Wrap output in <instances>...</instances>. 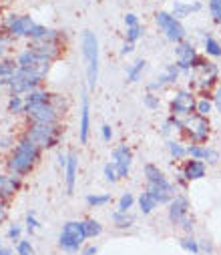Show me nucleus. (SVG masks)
I'll return each mask as SVG.
<instances>
[{"label":"nucleus","instance_id":"1","mask_svg":"<svg viewBox=\"0 0 221 255\" xmlns=\"http://www.w3.org/2000/svg\"><path fill=\"white\" fill-rule=\"evenodd\" d=\"M37 159H39V147L32 143L30 139L24 137L19 143V147H16L14 155L10 157L8 169H10V171H14L16 175H24V173H28L32 169V165H35Z\"/></svg>","mask_w":221,"mask_h":255},{"label":"nucleus","instance_id":"2","mask_svg":"<svg viewBox=\"0 0 221 255\" xmlns=\"http://www.w3.org/2000/svg\"><path fill=\"white\" fill-rule=\"evenodd\" d=\"M82 55L87 60V77H89V87L95 89L97 78H99V40L95 32L84 30L82 32Z\"/></svg>","mask_w":221,"mask_h":255},{"label":"nucleus","instance_id":"3","mask_svg":"<svg viewBox=\"0 0 221 255\" xmlns=\"http://www.w3.org/2000/svg\"><path fill=\"white\" fill-rule=\"evenodd\" d=\"M84 239H87V235H84V229H82V221H69V223H64L62 231H60L59 245L64 251L75 253L82 245Z\"/></svg>","mask_w":221,"mask_h":255},{"label":"nucleus","instance_id":"4","mask_svg":"<svg viewBox=\"0 0 221 255\" xmlns=\"http://www.w3.org/2000/svg\"><path fill=\"white\" fill-rule=\"evenodd\" d=\"M26 139H30L32 143H35L39 149L40 147H55L59 143V129L57 125H40V123H35V127H32L28 133H26Z\"/></svg>","mask_w":221,"mask_h":255},{"label":"nucleus","instance_id":"5","mask_svg":"<svg viewBox=\"0 0 221 255\" xmlns=\"http://www.w3.org/2000/svg\"><path fill=\"white\" fill-rule=\"evenodd\" d=\"M155 20L159 24V28L165 32V37L171 40V42H181L185 39V28L179 22V19H175L173 14L169 12H157L155 14Z\"/></svg>","mask_w":221,"mask_h":255},{"label":"nucleus","instance_id":"6","mask_svg":"<svg viewBox=\"0 0 221 255\" xmlns=\"http://www.w3.org/2000/svg\"><path fill=\"white\" fill-rule=\"evenodd\" d=\"M24 111L30 115L35 123L40 125H55L57 123V109L46 100V103H35V105H24Z\"/></svg>","mask_w":221,"mask_h":255},{"label":"nucleus","instance_id":"7","mask_svg":"<svg viewBox=\"0 0 221 255\" xmlns=\"http://www.w3.org/2000/svg\"><path fill=\"white\" fill-rule=\"evenodd\" d=\"M113 159H115V169H117V175L119 177H127L129 169H131V161H133V155L127 145H121L113 151Z\"/></svg>","mask_w":221,"mask_h":255},{"label":"nucleus","instance_id":"8","mask_svg":"<svg viewBox=\"0 0 221 255\" xmlns=\"http://www.w3.org/2000/svg\"><path fill=\"white\" fill-rule=\"evenodd\" d=\"M175 53H177V66H179V71L191 69V66H193V60L197 59L195 48H193L189 42H183V40H181V42H177Z\"/></svg>","mask_w":221,"mask_h":255},{"label":"nucleus","instance_id":"9","mask_svg":"<svg viewBox=\"0 0 221 255\" xmlns=\"http://www.w3.org/2000/svg\"><path fill=\"white\" fill-rule=\"evenodd\" d=\"M6 26L14 37H28L32 26H35V20L30 16H10L6 20Z\"/></svg>","mask_w":221,"mask_h":255},{"label":"nucleus","instance_id":"10","mask_svg":"<svg viewBox=\"0 0 221 255\" xmlns=\"http://www.w3.org/2000/svg\"><path fill=\"white\" fill-rule=\"evenodd\" d=\"M195 109V100H193V95L191 93H177L175 100L171 103V111L175 115H191V111Z\"/></svg>","mask_w":221,"mask_h":255},{"label":"nucleus","instance_id":"11","mask_svg":"<svg viewBox=\"0 0 221 255\" xmlns=\"http://www.w3.org/2000/svg\"><path fill=\"white\" fill-rule=\"evenodd\" d=\"M89 129H91V105H89V97L82 95V105H80V143L82 145L89 141Z\"/></svg>","mask_w":221,"mask_h":255},{"label":"nucleus","instance_id":"12","mask_svg":"<svg viewBox=\"0 0 221 255\" xmlns=\"http://www.w3.org/2000/svg\"><path fill=\"white\" fill-rule=\"evenodd\" d=\"M187 207H189V203H187V197L175 195V197L171 199V205H169V219H171L173 223H179V221L187 215Z\"/></svg>","mask_w":221,"mask_h":255},{"label":"nucleus","instance_id":"13","mask_svg":"<svg viewBox=\"0 0 221 255\" xmlns=\"http://www.w3.org/2000/svg\"><path fill=\"white\" fill-rule=\"evenodd\" d=\"M66 191L69 195L75 191V181H77V169H79V159L75 153H71L69 157H66Z\"/></svg>","mask_w":221,"mask_h":255},{"label":"nucleus","instance_id":"14","mask_svg":"<svg viewBox=\"0 0 221 255\" xmlns=\"http://www.w3.org/2000/svg\"><path fill=\"white\" fill-rule=\"evenodd\" d=\"M203 175H205V163L199 161V159H193L187 163L185 171H183V177L187 181H195V179H201Z\"/></svg>","mask_w":221,"mask_h":255},{"label":"nucleus","instance_id":"15","mask_svg":"<svg viewBox=\"0 0 221 255\" xmlns=\"http://www.w3.org/2000/svg\"><path fill=\"white\" fill-rule=\"evenodd\" d=\"M145 177H147L149 183H155V185H161V187H169V185H171V183L165 179L161 169L155 167V165H145Z\"/></svg>","mask_w":221,"mask_h":255},{"label":"nucleus","instance_id":"16","mask_svg":"<svg viewBox=\"0 0 221 255\" xmlns=\"http://www.w3.org/2000/svg\"><path fill=\"white\" fill-rule=\"evenodd\" d=\"M16 189H19V179L0 175V197H10Z\"/></svg>","mask_w":221,"mask_h":255},{"label":"nucleus","instance_id":"17","mask_svg":"<svg viewBox=\"0 0 221 255\" xmlns=\"http://www.w3.org/2000/svg\"><path fill=\"white\" fill-rule=\"evenodd\" d=\"M177 77H179V66H177V64H175V66H169L167 73L157 78V82L149 84V89H157V87H163V84H167V82H175Z\"/></svg>","mask_w":221,"mask_h":255},{"label":"nucleus","instance_id":"18","mask_svg":"<svg viewBox=\"0 0 221 255\" xmlns=\"http://www.w3.org/2000/svg\"><path fill=\"white\" fill-rule=\"evenodd\" d=\"M19 66H22V69H30V66H37V64H40V62H44V60H40L32 50L28 48V50H24V53L19 57Z\"/></svg>","mask_w":221,"mask_h":255},{"label":"nucleus","instance_id":"19","mask_svg":"<svg viewBox=\"0 0 221 255\" xmlns=\"http://www.w3.org/2000/svg\"><path fill=\"white\" fill-rule=\"evenodd\" d=\"M195 10H201V4H183V2H177L173 4V16L175 19H183L189 12H195Z\"/></svg>","mask_w":221,"mask_h":255},{"label":"nucleus","instance_id":"20","mask_svg":"<svg viewBox=\"0 0 221 255\" xmlns=\"http://www.w3.org/2000/svg\"><path fill=\"white\" fill-rule=\"evenodd\" d=\"M82 229H84V235L87 237H97V235H100V231H103V225H100L99 221L89 219V221H82Z\"/></svg>","mask_w":221,"mask_h":255},{"label":"nucleus","instance_id":"21","mask_svg":"<svg viewBox=\"0 0 221 255\" xmlns=\"http://www.w3.org/2000/svg\"><path fill=\"white\" fill-rule=\"evenodd\" d=\"M48 100V95L44 91H30L26 97H24V105H35V103H46Z\"/></svg>","mask_w":221,"mask_h":255},{"label":"nucleus","instance_id":"22","mask_svg":"<svg viewBox=\"0 0 221 255\" xmlns=\"http://www.w3.org/2000/svg\"><path fill=\"white\" fill-rule=\"evenodd\" d=\"M139 205H141V211L147 215V213H151L153 209L157 207V201H155V199H153V197H151V195L145 191V193L141 195V199H139Z\"/></svg>","mask_w":221,"mask_h":255},{"label":"nucleus","instance_id":"23","mask_svg":"<svg viewBox=\"0 0 221 255\" xmlns=\"http://www.w3.org/2000/svg\"><path fill=\"white\" fill-rule=\"evenodd\" d=\"M16 71H19V62H14V60H2L0 62V77H12Z\"/></svg>","mask_w":221,"mask_h":255},{"label":"nucleus","instance_id":"24","mask_svg":"<svg viewBox=\"0 0 221 255\" xmlns=\"http://www.w3.org/2000/svg\"><path fill=\"white\" fill-rule=\"evenodd\" d=\"M145 60H137V62H135L133 66H131V69L127 71V78H129V82H137L139 80V75H141V71L145 69Z\"/></svg>","mask_w":221,"mask_h":255},{"label":"nucleus","instance_id":"25","mask_svg":"<svg viewBox=\"0 0 221 255\" xmlns=\"http://www.w3.org/2000/svg\"><path fill=\"white\" fill-rule=\"evenodd\" d=\"M113 221L117 227H131L133 225V217H129L127 213H121V211L113 213Z\"/></svg>","mask_w":221,"mask_h":255},{"label":"nucleus","instance_id":"26","mask_svg":"<svg viewBox=\"0 0 221 255\" xmlns=\"http://www.w3.org/2000/svg\"><path fill=\"white\" fill-rule=\"evenodd\" d=\"M50 32H53V30H48L46 26H40V24H35V26H32V30H30V39H35V40H40V39H46L48 35H50Z\"/></svg>","mask_w":221,"mask_h":255},{"label":"nucleus","instance_id":"27","mask_svg":"<svg viewBox=\"0 0 221 255\" xmlns=\"http://www.w3.org/2000/svg\"><path fill=\"white\" fill-rule=\"evenodd\" d=\"M133 203H135V197L131 195V193H125L121 199H119V211H121V213H127L131 207H133Z\"/></svg>","mask_w":221,"mask_h":255},{"label":"nucleus","instance_id":"28","mask_svg":"<svg viewBox=\"0 0 221 255\" xmlns=\"http://www.w3.org/2000/svg\"><path fill=\"white\" fill-rule=\"evenodd\" d=\"M205 50H207V55H211V57H221V46L211 37L205 39Z\"/></svg>","mask_w":221,"mask_h":255},{"label":"nucleus","instance_id":"29","mask_svg":"<svg viewBox=\"0 0 221 255\" xmlns=\"http://www.w3.org/2000/svg\"><path fill=\"white\" fill-rule=\"evenodd\" d=\"M8 111H10V113H22V111H24V100H22V97L14 95V97L10 98V103H8Z\"/></svg>","mask_w":221,"mask_h":255},{"label":"nucleus","instance_id":"30","mask_svg":"<svg viewBox=\"0 0 221 255\" xmlns=\"http://www.w3.org/2000/svg\"><path fill=\"white\" fill-rule=\"evenodd\" d=\"M111 201V195H89L87 203L91 207H99V205H105V203Z\"/></svg>","mask_w":221,"mask_h":255},{"label":"nucleus","instance_id":"31","mask_svg":"<svg viewBox=\"0 0 221 255\" xmlns=\"http://www.w3.org/2000/svg\"><path fill=\"white\" fill-rule=\"evenodd\" d=\"M169 153L175 157V159H181V157H185L187 155V149L185 147H181L179 143H175V141H169Z\"/></svg>","mask_w":221,"mask_h":255},{"label":"nucleus","instance_id":"32","mask_svg":"<svg viewBox=\"0 0 221 255\" xmlns=\"http://www.w3.org/2000/svg\"><path fill=\"white\" fill-rule=\"evenodd\" d=\"M205 149H207V147H199V145H191L189 149H187V155H191L193 159H199V161H203V159H205Z\"/></svg>","mask_w":221,"mask_h":255},{"label":"nucleus","instance_id":"33","mask_svg":"<svg viewBox=\"0 0 221 255\" xmlns=\"http://www.w3.org/2000/svg\"><path fill=\"white\" fill-rule=\"evenodd\" d=\"M181 247L191 251V253H199V243L193 239V237H185V239L181 241Z\"/></svg>","mask_w":221,"mask_h":255},{"label":"nucleus","instance_id":"34","mask_svg":"<svg viewBox=\"0 0 221 255\" xmlns=\"http://www.w3.org/2000/svg\"><path fill=\"white\" fill-rule=\"evenodd\" d=\"M141 35H143V30H141L139 24H137V26H129V28H127V42H135Z\"/></svg>","mask_w":221,"mask_h":255},{"label":"nucleus","instance_id":"35","mask_svg":"<svg viewBox=\"0 0 221 255\" xmlns=\"http://www.w3.org/2000/svg\"><path fill=\"white\" fill-rule=\"evenodd\" d=\"M105 179L111 181V183H115V181L119 179L117 169H115V163H107V165H105Z\"/></svg>","mask_w":221,"mask_h":255},{"label":"nucleus","instance_id":"36","mask_svg":"<svg viewBox=\"0 0 221 255\" xmlns=\"http://www.w3.org/2000/svg\"><path fill=\"white\" fill-rule=\"evenodd\" d=\"M195 109H197V115H203V117H207V113L211 111V103L207 98H203V100H199V103L195 105Z\"/></svg>","mask_w":221,"mask_h":255},{"label":"nucleus","instance_id":"37","mask_svg":"<svg viewBox=\"0 0 221 255\" xmlns=\"http://www.w3.org/2000/svg\"><path fill=\"white\" fill-rule=\"evenodd\" d=\"M16 251H19V255H35V249H32L30 241H19Z\"/></svg>","mask_w":221,"mask_h":255},{"label":"nucleus","instance_id":"38","mask_svg":"<svg viewBox=\"0 0 221 255\" xmlns=\"http://www.w3.org/2000/svg\"><path fill=\"white\" fill-rule=\"evenodd\" d=\"M143 103L147 109H159V98L155 95H145L143 97Z\"/></svg>","mask_w":221,"mask_h":255},{"label":"nucleus","instance_id":"39","mask_svg":"<svg viewBox=\"0 0 221 255\" xmlns=\"http://www.w3.org/2000/svg\"><path fill=\"white\" fill-rule=\"evenodd\" d=\"M209 10H211V16H213V20L215 22H221V4L219 2H209Z\"/></svg>","mask_w":221,"mask_h":255},{"label":"nucleus","instance_id":"40","mask_svg":"<svg viewBox=\"0 0 221 255\" xmlns=\"http://www.w3.org/2000/svg\"><path fill=\"white\" fill-rule=\"evenodd\" d=\"M26 225H28V229H39L40 227V223L35 219V215H32V213H28V217H26Z\"/></svg>","mask_w":221,"mask_h":255},{"label":"nucleus","instance_id":"41","mask_svg":"<svg viewBox=\"0 0 221 255\" xmlns=\"http://www.w3.org/2000/svg\"><path fill=\"white\" fill-rule=\"evenodd\" d=\"M205 159L209 161V163H217V159H219V155L213 151V149H205Z\"/></svg>","mask_w":221,"mask_h":255},{"label":"nucleus","instance_id":"42","mask_svg":"<svg viewBox=\"0 0 221 255\" xmlns=\"http://www.w3.org/2000/svg\"><path fill=\"white\" fill-rule=\"evenodd\" d=\"M125 24H127V28H129V26H137V24H139L137 16H135V14H127V16H125Z\"/></svg>","mask_w":221,"mask_h":255},{"label":"nucleus","instance_id":"43","mask_svg":"<svg viewBox=\"0 0 221 255\" xmlns=\"http://www.w3.org/2000/svg\"><path fill=\"white\" fill-rule=\"evenodd\" d=\"M20 231H22V229H20L19 225H14V227L8 229V237H10V239H19V237H20Z\"/></svg>","mask_w":221,"mask_h":255},{"label":"nucleus","instance_id":"44","mask_svg":"<svg viewBox=\"0 0 221 255\" xmlns=\"http://www.w3.org/2000/svg\"><path fill=\"white\" fill-rule=\"evenodd\" d=\"M100 133H103V139H105V141H111V137H113V129H111L109 125H103Z\"/></svg>","mask_w":221,"mask_h":255},{"label":"nucleus","instance_id":"45","mask_svg":"<svg viewBox=\"0 0 221 255\" xmlns=\"http://www.w3.org/2000/svg\"><path fill=\"white\" fill-rule=\"evenodd\" d=\"M179 223H181V227H183L185 231H191V227H193V223H191V219L187 217V215H185V217H183V219L179 221Z\"/></svg>","mask_w":221,"mask_h":255},{"label":"nucleus","instance_id":"46","mask_svg":"<svg viewBox=\"0 0 221 255\" xmlns=\"http://www.w3.org/2000/svg\"><path fill=\"white\" fill-rule=\"evenodd\" d=\"M4 219H6V205H4L2 197H0V221H4Z\"/></svg>","mask_w":221,"mask_h":255},{"label":"nucleus","instance_id":"47","mask_svg":"<svg viewBox=\"0 0 221 255\" xmlns=\"http://www.w3.org/2000/svg\"><path fill=\"white\" fill-rule=\"evenodd\" d=\"M215 107H217V111L221 113V89H217V93H215Z\"/></svg>","mask_w":221,"mask_h":255},{"label":"nucleus","instance_id":"48","mask_svg":"<svg viewBox=\"0 0 221 255\" xmlns=\"http://www.w3.org/2000/svg\"><path fill=\"white\" fill-rule=\"evenodd\" d=\"M131 50H133V42H125V48H123V55L131 53Z\"/></svg>","mask_w":221,"mask_h":255},{"label":"nucleus","instance_id":"49","mask_svg":"<svg viewBox=\"0 0 221 255\" xmlns=\"http://www.w3.org/2000/svg\"><path fill=\"white\" fill-rule=\"evenodd\" d=\"M95 253H97V247H87L82 255H95Z\"/></svg>","mask_w":221,"mask_h":255},{"label":"nucleus","instance_id":"50","mask_svg":"<svg viewBox=\"0 0 221 255\" xmlns=\"http://www.w3.org/2000/svg\"><path fill=\"white\" fill-rule=\"evenodd\" d=\"M0 255H14V253L8 247H0Z\"/></svg>","mask_w":221,"mask_h":255},{"label":"nucleus","instance_id":"51","mask_svg":"<svg viewBox=\"0 0 221 255\" xmlns=\"http://www.w3.org/2000/svg\"><path fill=\"white\" fill-rule=\"evenodd\" d=\"M59 165H60V167H66V157H64V155H59Z\"/></svg>","mask_w":221,"mask_h":255},{"label":"nucleus","instance_id":"52","mask_svg":"<svg viewBox=\"0 0 221 255\" xmlns=\"http://www.w3.org/2000/svg\"><path fill=\"white\" fill-rule=\"evenodd\" d=\"M4 50H6V44H4V40H2V39H0V57L4 55Z\"/></svg>","mask_w":221,"mask_h":255},{"label":"nucleus","instance_id":"53","mask_svg":"<svg viewBox=\"0 0 221 255\" xmlns=\"http://www.w3.org/2000/svg\"><path fill=\"white\" fill-rule=\"evenodd\" d=\"M8 143H10L8 137H6V139H0V147H8Z\"/></svg>","mask_w":221,"mask_h":255},{"label":"nucleus","instance_id":"54","mask_svg":"<svg viewBox=\"0 0 221 255\" xmlns=\"http://www.w3.org/2000/svg\"><path fill=\"white\" fill-rule=\"evenodd\" d=\"M201 247H203V249H205V251H211V245H209L207 241H203V243H201Z\"/></svg>","mask_w":221,"mask_h":255},{"label":"nucleus","instance_id":"55","mask_svg":"<svg viewBox=\"0 0 221 255\" xmlns=\"http://www.w3.org/2000/svg\"><path fill=\"white\" fill-rule=\"evenodd\" d=\"M213 2H219V4H221V0H213Z\"/></svg>","mask_w":221,"mask_h":255}]
</instances>
